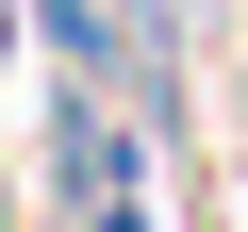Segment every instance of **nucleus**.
Masks as SVG:
<instances>
[{"label":"nucleus","instance_id":"1","mask_svg":"<svg viewBox=\"0 0 248 232\" xmlns=\"http://www.w3.org/2000/svg\"><path fill=\"white\" fill-rule=\"evenodd\" d=\"M0 232H66V215H50V199H33V215H17V199H0Z\"/></svg>","mask_w":248,"mask_h":232}]
</instances>
